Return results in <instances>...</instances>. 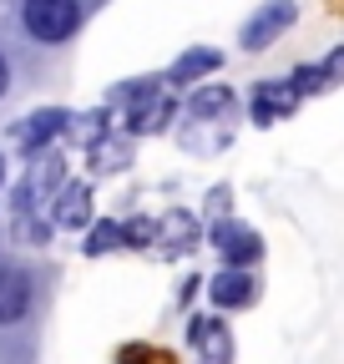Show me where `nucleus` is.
<instances>
[{"mask_svg": "<svg viewBox=\"0 0 344 364\" xmlns=\"http://www.w3.org/2000/svg\"><path fill=\"white\" fill-rule=\"evenodd\" d=\"M81 0H21V26L36 46H61L81 31Z\"/></svg>", "mask_w": 344, "mask_h": 364, "instance_id": "obj_1", "label": "nucleus"}, {"mask_svg": "<svg viewBox=\"0 0 344 364\" xmlns=\"http://www.w3.org/2000/svg\"><path fill=\"white\" fill-rule=\"evenodd\" d=\"M11 91V61H6V51H0V97Z\"/></svg>", "mask_w": 344, "mask_h": 364, "instance_id": "obj_19", "label": "nucleus"}, {"mask_svg": "<svg viewBox=\"0 0 344 364\" xmlns=\"http://www.w3.org/2000/svg\"><path fill=\"white\" fill-rule=\"evenodd\" d=\"M157 233L183 238V248H193V218H178V213H172V218H162V223H157Z\"/></svg>", "mask_w": 344, "mask_h": 364, "instance_id": "obj_17", "label": "nucleus"}, {"mask_svg": "<svg viewBox=\"0 0 344 364\" xmlns=\"http://www.w3.org/2000/svg\"><path fill=\"white\" fill-rule=\"evenodd\" d=\"M0 188H6V157H0Z\"/></svg>", "mask_w": 344, "mask_h": 364, "instance_id": "obj_20", "label": "nucleus"}, {"mask_svg": "<svg viewBox=\"0 0 344 364\" xmlns=\"http://www.w3.org/2000/svg\"><path fill=\"white\" fill-rule=\"evenodd\" d=\"M51 223L56 228H92V188L86 182H66L61 198L51 203Z\"/></svg>", "mask_w": 344, "mask_h": 364, "instance_id": "obj_10", "label": "nucleus"}, {"mask_svg": "<svg viewBox=\"0 0 344 364\" xmlns=\"http://www.w3.org/2000/svg\"><path fill=\"white\" fill-rule=\"evenodd\" d=\"M218 66H223V51H213V46H193V51H183L178 61H172L167 86H198L203 76H213Z\"/></svg>", "mask_w": 344, "mask_h": 364, "instance_id": "obj_9", "label": "nucleus"}, {"mask_svg": "<svg viewBox=\"0 0 344 364\" xmlns=\"http://www.w3.org/2000/svg\"><path fill=\"white\" fill-rule=\"evenodd\" d=\"M289 81H294V91H299V97H319V91L329 86L319 61H309V66H294V76H289Z\"/></svg>", "mask_w": 344, "mask_h": 364, "instance_id": "obj_15", "label": "nucleus"}, {"mask_svg": "<svg viewBox=\"0 0 344 364\" xmlns=\"http://www.w3.org/2000/svg\"><path fill=\"white\" fill-rule=\"evenodd\" d=\"M122 243H127V238H122V223H92V228H86L81 253L97 258V253H112V248H122Z\"/></svg>", "mask_w": 344, "mask_h": 364, "instance_id": "obj_14", "label": "nucleus"}, {"mask_svg": "<svg viewBox=\"0 0 344 364\" xmlns=\"http://www.w3.org/2000/svg\"><path fill=\"white\" fill-rule=\"evenodd\" d=\"M31 304H36L31 273H26L21 263H0V329L21 324V318L31 314Z\"/></svg>", "mask_w": 344, "mask_h": 364, "instance_id": "obj_5", "label": "nucleus"}, {"mask_svg": "<svg viewBox=\"0 0 344 364\" xmlns=\"http://www.w3.org/2000/svg\"><path fill=\"white\" fill-rule=\"evenodd\" d=\"M208 243L228 258V268H253L258 258H264V243H258V233H253V228H243V223H213Z\"/></svg>", "mask_w": 344, "mask_h": 364, "instance_id": "obj_7", "label": "nucleus"}, {"mask_svg": "<svg viewBox=\"0 0 344 364\" xmlns=\"http://www.w3.org/2000/svg\"><path fill=\"white\" fill-rule=\"evenodd\" d=\"M162 91V81L157 76H137V81H127V86H117L112 91V107H132V112H142L152 97Z\"/></svg>", "mask_w": 344, "mask_h": 364, "instance_id": "obj_12", "label": "nucleus"}, {"mask_svg": "<svg viewBox=\"0 0 344 364\" xmlns=\"http://www.w3.org/2000/svg\"><path fill=\"white\" fill-rule=\"evenodd\" d=\"M122 238H127V248H142V243L157 238V223H152V218H142V223H122Z\"/></svg>", "mask_w": 344, "mask_h": 364, "instance_id": "obj_16", "label": "nucleus"}, {"mask_svg": "<svg viewBox=\"0 0 344 364\" xmlns=\"http://www.w3.org/2000/svg\"><path fill=\"white\" fill-rule=\"evenodd\" d=\"M188 339H193V344H203L213 359H228V334H223V324H218V318H193Z\"/></svg>", "mask_w": 344, "mask_h": 364, "instance_id": "obj_13", "label": "nucleus"}, {"mask_svg": "<svg viewBox=\"0 0 344 364\" xmlns=\"http://www.w3.org/2000/svg\"><path fill=\"white\" fill-rule=\"evenodd\" d=\"M319 66H324V81H329V86H334V81H344V51H329Z\"/></svg>", "mask_w": 344, "mask_h": 364, "instance_id": "obj_18", "label": "nucleus"}, {"mask_svg": "<svg viewBox=\"0 0 344 364\" xmlns=\"http://www.w3.org/2000/svg\"><path fill=\"white\" fill-rule=\"evenodd\" d=\"M208 299H213V309H248L258 299V279L248 268H218L208 279Z\"/></svg>", "mask_w": 344, "mask_h": 364, "instance_id": "obj_8", "label": "nucleus"}, {"mask_svg": "<svg viewBox=\"0 0 344 364\" xmlns=\"http://www.w3.org/2000/svg\"><path fill=\"white\" fill-rule=\"evenodd\" d=\"M61 177H66V162H61V152H46V157H41L21 182H16V218H31L36 208H41V198H46V193H56L61 188Z\"/></svg>", "mask_w": 344, "mask_h": 364, "instance_id": "obj_4", "label": "nucleus"}, {"mask_svg": "<svg viewBox=\"0 0 344 364\" xmlns=\"http://www.w3.org/2000/svg\"><path fill=\"white\" fill-rule=\"evenodd\" d=\"M71 122H76V117H71L66 107H41V112H31L21 127H11V136H16V147H21L26 157H41V152H46L56 136L71 127Z\"/></svg>", "mask_w": 344, "mask_h": 364, "instance_id": "obj_3", "label": "nucleus"}, {"mask_svg": "<svg viewBox=\"0 0 344 364\" xmlns=\"http://www.w3.org/2000/svg\"><path fill=\"white\" fill-rule=\"evenodd\" d=\"M228 107H233V91L223 81H208V86H198L193 97H188V112L193 117H223Z\"/></svg>", "mask_w": 344, "mask_h": 364, "instance_id": "obj_11", "label": "nucleus"}, {"mask_svg": "<svg viewBox=\"0 0 344 364\" xmlns=\"http://www.w3.org/2000/svg\"><path fill=\"white\" fill-rule=\"evenodd\" d=\"M299 112V91H294V81L284 76H269V81H253V122L258 127H274V122H284V117H294Z\"/></svg>", "mask_w": 344, "mask_h": 364, "instance_id": "obj_6", "label": "nucleus"}, {"mask_svg": "<svg viewBox=\"0 0 344 364\" xmlns=\"http://www.w3.org/2000/svg\"><path fill=\"white\" fill-rule=\"evenodd\" d=\"M299 21V0H264L248 21H243V51H264V46H274L289 26Z\"/></svg>", "mask_w": 344, "mask_h": 364, "instance_id": "obj_2", "label": "nucleus"}]
</instances>
